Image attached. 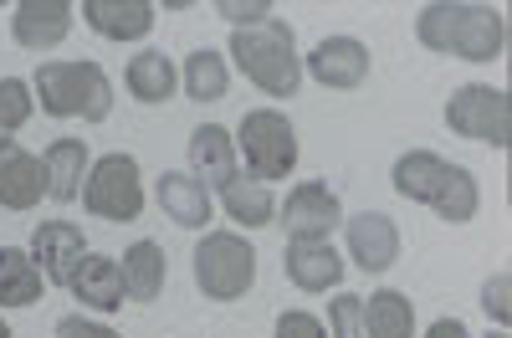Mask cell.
<instances>
[{"label": "cell", "mask_w": 512, "mask_h": 338, "mask_svg": "<svg viewBox=\"0 0 512 338\" xmlns=\"http://www.w3.org/2000/svg\"><path fill=\"white\" fill-rule=\"evenodd\" d=\"M82 257H88V236H82V226H72V221H41L31 231V262L41 267V277H47L52 287H67L72 272L82 267Z\"/></svg>", "instance_id": "cell-12"}, {"label": "cell", "mask_w": 512, "mask_h": 338, "mask_svg": "<svg viewBox=\"0 0 512 338\" xmlns=\"http://www.w3.org/2000/svg\"><path fill=\"white\" fill-rule=\"evenodd\" d=\"M425 338H472V333H466L461 318H436L431 328H425Z\"/></svg>", "instance_id": "cell-33"}, {"label": "cell", "mask_w": 512, "mask_h": 338, "mask_svg": "<svg viewBox=\"0 0 512 338\" xmlns=\"http://www.w3.org/2000/svg\"><path fill=\"white\" fill-rule=\"evenodd\" d=\"M390 185H395L405 200H415V205H431L436 216L451 221V226H466V221L482 210V190H477L472 169L451 164V159H441V154H431V149L400 154L395 169H390Z\"/></svg>", "instance_id": "cell-2"}, {"label": "cell", "mask_w": 512, "mask_h": 338, "mask_svg": "<svg viewBox=\"0 0 512 338\" xmlns=\"http://www.w3.org/2000/svg\"><path fill=\"white\" fill-rule=\"evenodd\" d=\"M446 129L472 139V144H492L507 149L512 144V98L492 82H466L446 98Z\"/></svg>", "instance_id": "cell-8"}, {"label": "cell", "mask_w": 512, "mask_h": 338, "mask_svg": "<svg viewBox=\"0 0 512 338\" xmlns=\"http://www.w3.org/2000/svg\"><path fill=\"white\" fill-rule=\"evenodd\" d=\"M180 88H185V98H195V103H221L226 88H231V67H226V57H221V52H210V47L190 52L185 67H180Z\"/></svg>", "instance_id": "cell-26"}, {"label": "cell", "mask_w": 512, "mask_h": 338, "mask_svg": "<svg viewBox=\"0 0 512 338\" xmlns=\"http://www.w3.org/2000/svg\"><path fill=\"white\" fill-rule=\"evenodd\" d=\"M415 36L420 47H431L441 57H461V62H497L507 47V16L482 0H436L420 6L415 16Z\"/></svg>", "instance_id": "cell-1"}, {"label": "cell", "mask_w": 512, "mask_h": 338, "mask_svg": "<svg viewBox=\"0 0 512 338\" xmlns=\"http://www.w3.org/2000/svg\"><path fill=\"white\" fill-rule=\"evenodd\" d=\"M482 308H487V318H492L497 328L512 323V272H492V277L482 282Z\"/></svg>", "instance_id": "cell-29"}, {"label": "cell", "mask_w": 512, "mask_h": 338, "mask_svg": "<svg viewBox=\"0 0 512 338\" xmlns=\"http://www.w3.org/2000/svg\"><path fill=\"white\" fill-rule=\"evenodd\" d=\"M216 11L231 21V31H241V26H262L267 16H277L272 0H216Z\"/></svg>", "instance_id": "cell-30"}, {"label": "cell", "mask_w": 512, "mask_h": 338, "mask_svg": "<svg viewBox=\"0 0 512 338\" xmlns=\"http://www.w3.org/2000/svg\"><path fill=\"white\" fill-rule=\"evenodd\" d=\"M303 72L313 82H323V88H333V93H354V88L369 82V47L359 36H323L308 52Z\"/></svg>", "instance_id": "cell-10"}, {"label": "cell", "mask_w": 512, "mask_h": 338, "mask_svg": "<svg viewBox=\"0 0 512 338\" xmlns=\"http://www.w3.org/2000/svg\"><path fill=\"white\" fill-rule=\"evenodd\" d=\"M88 169H93V159H88V144H82V139H52V144H47V154H41L47 195H52V200H62V205L82 195V180H88Z\"/></svg>", "instance_id": "cell-20"}, {"label": "cell", "mask_w": 512, "mask_h": 338, "mask_svg": "<svg viewBox=\"0 0 512 338\" xmlns=\"http://www.w3.org/2000/svg\"><path fill=\"white\" fill-rule=\"evenodd\" d=\"M282 272L297 292H328L344 282V257L333 251V241H287Z\"/></svg>", "instance_id": "cell-14"}, {"label": "cell", "mask_w": 512, "mask_h": 338, "mask_svg": "<svg viewBox=\"0 0 512 338\" xmlns=\"http://www.w3.org/2000/svg\"><path fill=\"white\" fill-rule=\"evenodd\" d=\"M231 57L256 82L267 98H292L303 88V57H297V31L282 16H267L262 26H241L231 31Z\"/></svg>", "instance_id": "cell-3"}, {"label": "cell", "mask_w": 512, "mask_h": 338, "mask_svg": "<svg viewBox=\"0 0 512 338\" xmlns=\"http://www.w3.org/2000/svg\"><path fill=\"white\" fill-rule=\"evenodd\" d=\"M36 113V93L21 77H0V139H16V129H26V118Z\"/></svg>", "instance_id": "cell-27"}, {"label": "cell", "mask_w": 512, "mask_h": 338, "mask_svg": "<svg viewBox=\"0 0 512 338\" xmlns=\"http://www.w3.org/2000/svg\"><path fill=\"white\" fill-rule=\"evenodd\" d=\"M277 338H328V328H323V318H313V313H303V308H292V313L277 318Z\"/></svg>", "instance_id": "cell-31"}, {"label": "cell", "mask_w": 512, "mask_h": 338, "mask_svg": "<svg viewBox=\"0 0 512 338\" xmlns=\"http://www.w3.org/2000/svg\"><path fill=\"white\" fill-rule=\"evenodd\" d=\"M185 154H190V175L210 190V185H226V180H236V139H231V129H221V123H200V129L190 134V144H185Z\"/></svg>", "instance_id": "cell-17"}, {"label": "cell", "mask_w": 512, "mask_h": 338, "mask_svg": "<svg viewBox=\"0 0 512 338\" xmlns=\"http://www.w3.org/2000/svg\"><path fill=\"white\" fill-rule=\"evenodd\" d=\"M0 338H16V333H11V328H6V318H0Z\"/></svg>", "instance_id": "cell-34"}, {"label": "cell", "mask_w": 512, "mask_h": 338, "mask_svg": "<svg viewBox=\"0 0 512 338\" xmlns=\"http://www.w3.org/2000/svg\"><path fill=\"white\" fill-rule=\"evenodd\" d=\"M128 93H134L139 103H169L180 93V67L169 62L164 52H134L128 57Z\"/></svg>", "instance_id": "cell-24"}, {"label": "cell", "mask_w": 512, "mask_h": 338, "mask_svg": "<svg viewBox=\"0 0 512 338\" xmlns=\"http://www.w3.org/2000/svg\"><path fill=\"white\" fill-rule=\"evenodd\" d=\"M328 338H364V298L338 292L328 303Z\"/></svg>", "instance_id": "cell-28"}, {"label": "cell", "mask_w": 512, "mask_h": 338, "mask_svg": "<svg viewBox=\"0 0 512 338\" xmlns=\"http://www.w3.org/2000/svg\"><path fill=\"white\" fill-rule=\"evenodd\" d=\"M118 272H123V298L128 303H154L159 292H164V277H169V257H164V246L159 241H134L123 251V262H118Z\"/></svg>", "instance_id": "cell-18"}, {"label": "cell", "mask_w": 512, "mask_h": 338, "mask_svg": "<svg viewBox=\"0 0 512 338\" xmlns=\"http://www.w3.org/2000/svg\"><path fill=\"white\" fill-rule=\"evenodd\" d=\"M72 0H21V6L11 11V36H16V47L26 52H52L67 41L72 31Z\"/></svg>", "instance_id": "cell-13"}, {"label": "cell", "mask_w": 512, "mask_h": 338, "mask_svg": "<svg viewBox=\"0 0 512 338\" xmlns=\"http://www.w3.org/2000/svg\"><path fill=\"white\" fill-rule=\"evenodd\" d=\"M67 292L82 303V308H93V313H118L123 308V272L113 257H82V267L72 272Z\"/></svg>", "instance_id": "cell-19"}, {"label": "cell", "mask_w": 512, "mask_h": 338, "mask_svg": "<svg viewBox=\"0 0 512 338\" xmlns=\"http://www.w3.org/2000/svg\"><path fill=\"white\" fill-rule=\"evenodd\" d=\"M344 246H349L354 267L379 277L400 262V226L384 210H359V216H344Z\"/></svg>", "instance_id": "cell-11"}, {"label": "cell", "mask_w": 512, "mask_h": 338, "mask_svg": "<svg viewBox=\"0 0 512 338\" xmlns=\"http://www.w3.org/2000/svg\"><path fill=\"white\" fill-rule=\"evenodd\" d=\"M190 267H195V287L205 292L210 303H236V298H246L251 282H256V251L236 231H210L195 246Z\"/></svg>", "instance_id": "cell-5"}, {"label": "cell", "mask_w": 512, "mask_h": 338, "mask_svg": "<svg viewBox=\"0 0 512 338\" xmlns=\"http://www.w3.org/2000/svg\"><path fill=\"white\" fill-rule=\"evenodd\" d=\"M82 205L88 216L128 226L144 216V180H139V159L134 154H103L93 159L88 180H82Z\"/></svg>", "instance_id": "cell-7"}, {"label": "cell", "mask_w": 512, "mask_h": 338, "mask_svg": "<svg viewBox=\"0 0 512 338\" xmlns=\"http://www.w3.org/2000/svg\"><path fill=\"white\" fill-rule=\"evenodd\" d=\"M57 338H118V333L93 323V318H82V313H67V318H57Z\"/></svg>", "instance_id": "cell-32"}, {"label": "cell", "mask_w": 512, "mask_h": 338, "mask_svg": "<svg viewBox=\"0 0 512 338\" xmlns=\"http://www.w3.org/2000/svg\"><path fill=\"white\" fill-rule=\"evenodd\" d=\"M159 210L175 226H185V231H205V221H210V190L195 175H175V169H164V175H159Z\"/></svg>", "instance_id": "cell-21"}, {"label": "cell", "mask_w": 512, "mask_h": 338, "mask_svg": "<svg viewBox=\"0 0 512 338\" xmlns=\"http://www.w3.org/2000/svg\"><path fill=\"white\" fill-rule=\"evenodd\" d=\"M277 221H282L287 241H333V231L344 226V200L323 180H303L287 190V205L277 210Z\"/></svg>", "instance_id": "cell-9"}, {"label": "cell", "mask_w": 512, "mask_h": 338, "mask_svg": "<svg viewBox=\"0 0 512 338\" xmlns=\"http://www.w3.org/2000/svg\"><path fill=\"white\" fill-rule=\"evenodd\" d=\"M31 93L47 118H82L103 123L113 113V82L98 62H41Z\"/></svg>", "instance_id": "cell-4"}, {"label": "cell", "mask_w": 512, "mask_h": 338, "mask_svg": "<svg viewBox=\"0 0 512 338\" xmlns=\"http://www.w3.org/2000/svg\"><path fill=\"white\" fill-rule=\"evenodd\" d=\"M364 338H415V303L400 287H379L364 298Z\"/></svg>", "instance_id": "cell-23"}, {"label": "cell", "mask_w": 512, "mask_h": 338, "mask_svg": "<svg viewBox=\"0 0 512 338\" xmlns=\"http://www.w3.org/2000/svg\"><path fill=\"white\" fill-rule=\"evenodd\" d=\"M236 154L246 159V169L256 180H287L297 169V129L287 123V113L277 108H251L241 113V129H236Z\"/></svg>", "instance_id": "cell-6"}, {"label": "cell", "mask_w": 512, "mask_h": 338, "mask_svg": "<svg viewBox=\"0 0 512 338\" xmlns=\"http://www.w3.org/2000/svg\"><path fill=\"white\" fill-rule=\"evenodd\" d=\"M82 21L108 41H144L154 31V0H82Z\"/></svg>", "instance_id": "cell-16"}, {"label": "cell", "mask_w": 512, "mask_h": 338, "mask_svg": "<svg viewBox=\"0 0 512 338\" xmlns=\"http://www.w3.org/2000/svg\"><path fill=\"white\" fill-rule=\"evenodd\" d=\"M41 267L31 262V251L0 246V308H31L41 303Z\"/></svg>", "instance_id": "cell-25"}, {"label": "cell", "mask_w": 512, "mask_h": 338, "mask_svg": "<svg viewBox=\"0 0 512 338\" xmlns=\"http://www.w3.org/2000/svg\"><path fill=\"white\" fill-rule=\"evenodd\" d=\"M487 338H512V333H507V328H497V333H487Z\"/></svg>", "instance_id": "cell-35"}, {"label": "cell", "mask_w": 512, "mask_h": 338, "mask_svg": "<svg viewBox=\"0 0 512 338\" xmlns=\"http://www.w3.org/2000/svg\"><path fill=\"white\" fill-rule=\"evenodd\" d=\"M221 210H226L236 226H246V231H262V226L277 221L272 185H267V180H256V175H236V180H226V185H221Z\"/></svg>", "instance_id": "cell-22"}, {"label": "cell", "mask_w": 512, "mask_h": 338, "mask_svg": "<svg viewBox=\"0 0 512 338\" xmlns=\"http://www.w3.org/2000/svg\"><path fill=\"white\" fill-rule=\"evenodd\" d=\"M41 195H47L41 159L31 149H21L16 139H0V205L6 210H36Z\"/></svg>", "instance_id": "cell-15"}]
</instances>
